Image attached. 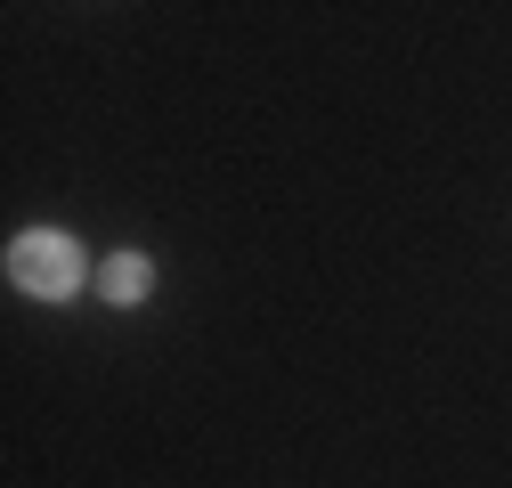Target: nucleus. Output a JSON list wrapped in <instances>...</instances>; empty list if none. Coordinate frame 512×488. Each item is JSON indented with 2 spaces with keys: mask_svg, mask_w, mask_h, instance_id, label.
Wrapping results in <instances>:
<instances>
[{
  "mask_svg": "<svg viewBox=\"0 0 512 488\" xmlns=\"http://www.w3.org/2000/svg\"><path fill=\"white\" fill-rule=\"evenodd\" d=\"M9 277H17V293L66 301V293L82 285V244H74L66 228H25V236L9 244Z\"/></svg>",
  "mask_w": 512,
  "mask_h": 488,
  "instance_id": "nucleus-1",
  "label": "nucleus"
},
{
  "mask_svg": "<svg viewBox=\"0 0 512 488\" xmlns=\"http://www.w3.org/2000/svg\"><path fill=\"white\" fill-rule=\"evenodd\" d=\"M147 285H155L147 253H114V261L98 269V293H106V301H147Z\"/></svg>",
  "mask_w": 512,
  "mask_h": 488,
  "instance_id": "nucleus-2",
  "label": "nucleus"
}]
</instances>
